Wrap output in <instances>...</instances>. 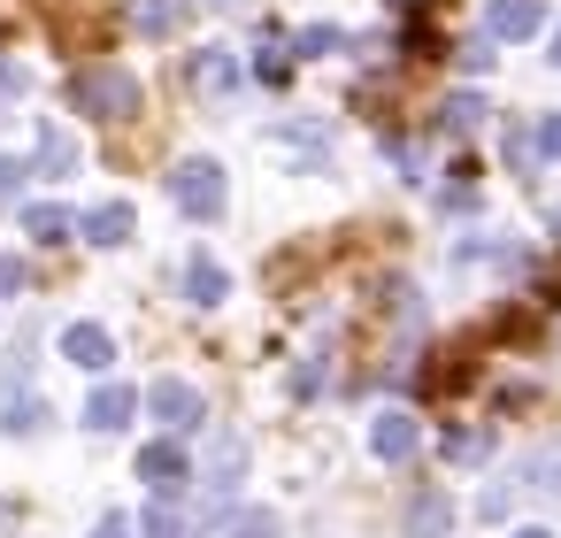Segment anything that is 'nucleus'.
Masks as SVG:
<instances>
[{"mask_svg": "<svg viewBox=\"0 0 561 538\" xmlns=\"http://www.w3.org/2000/svg\"><path fill=\"white\" fill-rule=\"evenodd\" d=\"M70 108L93 116V124H131V116H139V78H131L124 62H85V70L70 78Z\"/></svg>", "mask_w": 561, "mask_h": 538, "instance_id": "obj_1", "label": "nucleus"}, {"mask_svg": "<svg viewBox=\"0 0 561 538\" xmlns=\"http://www.w3.org/2000/svg\"><path fill=\"white\" fill-rule=\"evenodd\" d=\"M170 201L185 208V216H201V224H216L224 216V170L201 154V162H178L170 170Z\"/></svg>", "mask_w": 561, "mask_h": 538, "instance_id": "obj_2", "label": "nucleus"}, {"mask_svg": "<svg viewBox=\"0 0 561 538\" xmlns=\"http://www.w3.org/2000/svg\"><path fill=\"white\" fill-rule=\"evenodd\" d=\"M147 415H154L170 438H185V431H201V392H193L185 377H162V385L147 392Z\"/></svg>", "mask_w": 561, "mask_h": 538, "instance_id": "obj_3", "label": "nucleus"}, {"mask_svg": "<svg viewBox=\"0 0 561 538\" xmlns=\"http://www.w3.org/2000/svg\"><path fill=\"white\" fill-rule=\"evenodd\" d=\"M139 484H154L162 500H170V492H185V484H193V461H185V446H178V438H154V446H139Z\"/></svg>", "mask_w": 561, "mask_h": 538, "instance_id": "obj_4", "label": "nucleus"}, {"mask_svg": "<svg viewBox=\"0 0 561 538\" xmlns=\"http://www.w3.org/2000/svg\"><path fill=\"white\" fill-rule=\"evenodd\" d=\"M415 446H423V431H415L408 408H385V415L369 423V454H377V461H408Z\"/></svg>", "mask_w": 561, "mask_h": 538, "instance_id": "obj_5", "label": "nucleus"}, {"mask_svg": "<svg viewBox=\"0 0 561 538\" xmlns=\"http://www.w3.org/2000/svg\"><path fill=\"white\" fill-rule=\"evenodd\" d=\"M400 530H408V538H446V530H454V500H446V484H423V492L408 500Z\"/></svg>", "mask_w": 561, "mask_h": 538, "instance_id": "obj_6", "label": "nucleus"}, {"mask_svg": "<svg viewBox=\"0 0 561 538\" xmlns=\"http://www.w3.org/2000/svg\"><path fill=\"white\" fill-rule=\"evenodd\" d=\"M62 354H70L85 377H108V362H116V339H108L101 323H70V331H62Z\"/></svg>", "mask_w": 561, "mask_h": 538, "instance_id": "obj_7", "label": "nucleus"}, {"mask_svg": "<svg viewBox=\"0 0 561 538\" xmlns=\"http://www.w3.org/2000/svg\"><path fill=\"white\" fill-rule=\"evenodd\" d=\"M530 32H538V0H492V9H484V39L492 47H515Z\"/></svg>", "mask_w": 561, "mask_h": 538, "instance_id": "obj_8", "label": "nucleus"}, {"mask_svg": "<svg viewBox=\"0 0 561 538\" xmlns=\"http://www.w3.org/2000/svg\"><path fill=\"white\" fill-rule=\"evenodd\" d=\"M139 415V392L131 385H101L93 400H85V431H124Z\"/></svg>", "mask_w": 561, "mask_h": 538, "instance_id": "obj_9", "label": "nucleus"}, {"mask_svg": "<svg viewBox=\"0 0 561 538\" xmlns=\"http://www.w3.org/2000/svg\"><path fill=\"white\" fill-rule=\"evenodd\" d=\"M239 469H247V438H231V431H224V438L208 446V469H201V484H208V492H231V484H239Z\"/></svg>", "mask_w": 561, "mask_h": 538, "instance_id": "obj_10", "label": "nucleus"}, {"mask_svg": "<svg viewBox=\"0 0 561 538\" xmlns=\"http://www.w3.org/2000/svg\"><path fill=\"white\" fill-rule=\"evenodd\" d=\"M24 231H32L39 247H70L78 216H70V208H55V201H32V208H24Z\"/></svg>", "mask_w": 561, "mask_h": 538, "instance_id": "obj_11", "label": "nucleus"}, {"mask_svg": "<svg viewBox=\"0 0 561 538\" xmlns=\"http://www.w3.org/2000/svg\"><path fill=\"white\" fill-rule=\"evenodd\" d=\"M78 231H85L93 247H124V239H131V208H124V201H101V208H85Z\"/></svg>", "mask_w": 561, "mask_h": 538, "instance_id": "obj_12", "label": "nucleus"}, {"mask_svg": "<svg viewBox=\"0 0 561 538\" xmlns=\"http://www.w3.org/2000/svg\"><path fill=\"white\" fill-rule=\"evenodd\" d=\"M224 293H231V277H224V262H208V254H193V262H185V300H193V308H216Z\"/></svg>", "mask_w": 561, "mask_h": 538, "instance_id": "obj_13", "label": "nucleus"}, {"mask_svg": "<svg viewBox=\"0 0 561 538\" xmlns=\"http://www.w3.org/2000/svg\"><path fill=\"white\" fill-rule=\"evenodd\" d=\"M515 492H561V446H538V454L515 469Z\"/></svg>", "mask_w": 561, "mask_h": 538, "instance_id": "obj_14", "label": "nucleus"}, {"mask_svg": "<svg viewBox=\"0 0 561 538\" xmlns=\"http://www.w3.org/2000/svg\"><path fill=\"white\" fill-rule=\"evenodd\" d=\"M254 78H262V85H285V78H293V39L262 32V47H254Z\"/></svg>", "mask_w": 561, "mask_h": 538, "instance_id": "obj_15", "label": "nucleus"}, {"mask_svg": "<svg viewBox=\"0 0 561 538\" xmlns=\"http://www.w3.org/2000/svg\"><path fill=\"white\" fill-rule=\"evenodd\" d=\"M185 85H193V93H224V85H231V62H224V47H201V55L185 62Z\"/></svg>", "mask_w": 561, "mask_h": 538, "instance_id": "obj_16", "label": "nucleus"}, {"mask_svg": "<svg viewBox=\"0 0 561 538\" xmlns=\"http://www.w3.org/2000/svg\"><path fill=\"white\" fill-rule=\"evenodd\" d=\"M70 170H78V147H70L62 124H47L39 131V178H70Z\"/></svg>", "mask_w": 561, "mask_h": 538, "instance_id": "obj_17", "label": "nucleus"}, {"mask_svg": "<svg viewBox=\"0 0 561 538\" xmlns=\"http://www.w3.org/2000/svg\"><path fill=\"white\" fill-rule=\"evenodd\" d=\"M224 538H285V523H277L270 507H239V515L224 523Z\"/></svg>", "mask_w": 561, "mask_h": 538, "instance_id": "obj_18", "label": "nucleus"}, {"mask_svg": "<svg viewBox=\"0 0 561 538\" xmlns=\"http://www.w3.org/2000/svg\"><path fill=\"white\" fill-rule=\"evenodd\" d=\"M477 116H484V101H477V93H454V101L438 108V124H446L454 139H461V131H477Z\"/></svg>", "mask_w": 561, "mask_h": 538, "instance_id": "obj_19", "label": "nucleus"}, {"mask_svg": "<svg viewBox=\"0 0 561 538\" xmlns=\"http://www.w3.org/2000/svg\"><path fill=\"white\" fill-rule=\"evenodd\" d=\"M139 538H185V515H178L170 500H154V507L139 515Z\"/></svg>", "mask_w": 561, "mask_h": 538, "instance_id": "obj_20", "label": "nucleus"}, {"mask_svg": "<svg viewBox=\"0 0 561 538\" xmlns=\"http://www.w3.org/2000/svg\"><path fill=\"white\" fill-rule=\"evenodd\" d=\"M339 47H346V32H339V24H308V32L293 39V55H339Z\"/></svg>", "mask_w": 561, "mask_h": 538, "instance_id": "obj_21", "label": "nucleus"}, {"mask_svg": "<svg viewBox=\"0 0 561 538\" xmlns=\"http://www.w3.org/2000/svg\"><path fill=\"white\" fill-rule=\"evenodd\" d=\"M9 431H24V438H32V431H47V400H32V392L16 400V392H9Z\"/></svg>", "mask_w": 561, "mask_h": 538, "instance_id": "obj_22", "label": "nucleus"}, {"mask_svg": "<svg viewBox=\"0 0 561 538\" xmlns=\"http://www.w3.org/2000/svg\"><path fill=\"white\" fill-rule=\"evenodd\" d=\"M484 446H492L484 431H446V461H477Z\"/></svg>", "mask_w": 561, "mask_h": 538, "instance_id": "obj_23", "label": "nucleus"}, {"mask_svg": "<svg viewBox=\"0 0 561 538\" xmlns=\"http://www.w3.org/2000/svg\"><path fill=\"white\" fill-rule=\"evenodd\" d=\"M24 185H32V170H24V162H0V208H16V201H24Z\"/></svg>", "mask_w": 561, "mask_h": 538, "instance_id": "obj_24", "label": "nucleus"}, {"mask_svg": "<svg viewBox=\"0 0 561 538\" xmlns=\"http://www.w3.org/2000/svg\"><path fill=\"white\" fill-rule=\"evenodd\" d=\"M131 16H139V32H170V16H178V9H170V0H139Z\"/></svg>", "mask_w": 561, "mask_h": 538, "instance_id": "obj_25", "label": "nucleus"}, {"mask_svg": "<svg viewBox=\"0 0 561 538\" xmlns=\"http://www.w3.org/2000/svg\"><path fill=\"white\" fill-rule=\"evenodd\" d=\"M507 507H515V477H507V484H492V492H484V515H492V523H500V515H507Z\"/></svg>", "mask_w": 561, "mask_h": 538, "instance_id": "obj_26", "label": "nucleus"}, {"mask_svg": "<svg viewBox=\"0 0 561 538\" xmlns=\"http://www.w3.org/2000/svg\"><path fill=\"white\" fill-rule=\"evenodd\" d=\"M538 154H546V162H561V116H546V124H538Z\"/></svg>", "mask_w": 561, "mask_h": 538, "instance_id": "obj_27", "label": "nucleus"}, {"mask_svg": "<svg viewBox=\"0 0 561 538\" xmlns=\"http://www.w3.org/2000/svg\"><path fill=\"white\" fill-rule=\"evenodd\" d=\"M24 285H32L24 262H16V254H0V293H24Z\"/></svg>", "mask_w": 561, "mask_h": 538, "instance_id": "obj_28", "label": "nucleus"}, {"mask_svg": "<svg viewBox=\"0 0 561 538\" xmlns=\"http://www.w3.org/2000/svg\"><path fill=\"white\" fill-rule=\"evenodd\" d=\"M93 538H131V515H101V523H93Z\"/></svg>", "mask_w": 561, "mask_h": 538, "instance_id": "obj_29", "label": "nucleus"}, {"mask_svg": "<svg viewBox=\"0 0 561 538\" xmlns=\"http://www.w3.org/2000/svg\"><path fill=\"white\" fill-rule=\"evenodd\" d=\"M24 85H32V78H24L16 62H0V93H24Z\"/></svg>", "mask_w": 561, "mask_h": 538, "instance_id": "obj_30", "label": "nucleus"}, {"mask_svg": "<svg viewBox=\"0 0 561 538\" xmlns=\"http://www.w3.org/2000/svg\"><path fill=\"white\" fill-rule=\"evenodd\" d=\"M16 530V500H0V538H9Z\"/></svg>", "mask_w": 561, "mask_h": 538, "instance_id": "obj_31", "label": "nucleus"}, {"mask_svg": "<svg viewBox=\"0 0 561 538\" xmlns=\"http://www.w3.org/2000/svg\"><path fill=\"white\" fill-rule=\"evenodd\" d=\"M515 538H553V530H538V523H530V530H515Z\"/></svg>", "mask_w": 561, "mask_h": 538, "instance_id": "obj_32", "label": "nucleus"}, {"mask_svg": "<svg viewBox=\"0 0 561 538\" xmlns=\"http://www.w3.org/2000/svg\"><path fill=\"white\" fill-rule=\"evenodd\" d=\"M553 62H561V32H553Z\"/></svg>", "mask_w": 561, "mask_h": 538, "instance_id": "obj_33", "label": "nucleus"}, {"mask_svg": "<svg viewBox=\"0 0 561 538\" xmlns=\"http://www.w3.org/2000/svg\"><path fill=\"white\" fill-rule=\"evenodd\" d=\"M0 124H9V108H0Z\"/></svg>", "mask_w": 561, "mask_h": 538, "instance_id": "obj_34", "label": "nucleus"}]
</instances>
